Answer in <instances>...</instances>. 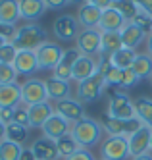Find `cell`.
<instances>
[{
    "mask_svg": "<svg viewBox=\"0 0 152 160\" xmlns=\"http://www.w3.org/2000/svg\"><path fill=\"white\" fill-rule=\"evenodd\" d=\"M77 50L83 56L98 58L102 50V33L98 29H81L77 37Z\"/></svg>",
    "mask_w": 152,
    "mask_h": 160,
    "instance_id": "9c48e42d",
    "label": "cell"
},
{
    "mask_svg": "<svg viewBox=\"0 0 152 160\" xmlns=\"http://www.w3.org/2000/svg\"><path fill=\"white\" fill-rule=\"evenodd\" d=\"M17 19H21L19 0H0V23L16 27Z\"/></svg>",
    "mask_w": 152,
    "mask_h": 160,
    "instance_id": "cb8c5ba5",
    "label": "cell"
},
{
    "mask_svg": "<svg viewBox=\"0 0 152 160\" xmlns=\"http://www.w3.org/2000/svg\"><path fill=\"white\" fill-rule=\"evenodd\" d=\"M125 18L115 10L114 6L112 8H106L102 10V18H100V25H98V31H121L125 27Z\"/></svg>",
    "mask_w": 152,
    "mask_h": 160,
    "instance_id": "44dd1931",
    "label": "cell"
},
{
    "mask_svg": "<svg viewBox=\"0 0 152 160\" xmlns=\"http://www.w3.org/2000/svg\"><path fill=\"white\" fill-rule=\"evenodd\" d=\"M17 72L12 64H0V85H10L17 83Z\"/></svg>",
    "mask_w": 152,
    "mask_h": 160,
    "instance_id": "836d02e7",
    "label": "cell"
},
{
    "mask_svg": "<svg viewBox=\"0 0 152 160\" xmlns=\"http://www.w3.org/2000/svg\"><path fill=\"white\" fill-rule=\"evenodd\" d=\"M98 72V58H91V56H83L81 54L77 62L73 64V72H71V81H85V79L92 77Z\"/></svg>",
    "mask_w": 152,
    "mask_h": 160,
    "instance_id": "9a60e30c",
    "label": "cell"
},
{
    "mask_svg": "<svg viewBox=\"0 0 152 160\" xmlns=\"http://www.w3.org/2000/svg\"><path fill=\"white\" fill-rule=\"evenodd\" d=\"M106 114L112 118H118V120H133V118H137L135 100H131L129 95L121 93V91H115V93L110 95Z\"/></svg>",
    "mask_w": 152,
    "mask_h": 160,
    "instance_id": "277c9868",
    "label": "cell"
},
{
    "mask_svg": "<svg viewBox=\"0 0 152 160\" xmlns=\"http://www.w3.org/2000/svg\"><path fill=\"white\" fill-rule=\"evenodd\" d=\"M146 39V35L139 29L135 23H125V27L121 29V41H123V47L125 48H131V50H137V47L141 44L143 41Z\"/></svg>",
    "mask_w": 152,
    "mask_h": 160,
    "instance_id": "484cf974",
    "label": "cell"
},
{
    "mask_svg": "<svg viewBox=\"0 0 152 160\" xmlns=\"http://www.w3.org/2000/svg\"><path fill=\"white\" fill-rule=\"evenodd\" d=\"M81 56V52L77 50V47L73 48H66L58 66L52 70V77L58 79H66V81H71V72H73V64L77 62V58Z\"/></svg>",
    "mask_w": 152,
    "mask_h": 160,
    "instance_id": "5bb4252c",
    "label": "cell"
},
{
    "mask_svg": "<svg viewBox=\"0 0 152 160\" xmlns=\"http://www.w3.org/2000/svg\"><path fill=\"white\" fill-rule=\"evenodd\" d=\"M106 87H108L106 79H104V77L96 72L92 77L85 79V81H81V83H77V91H75L77 100L83 102V104H91V102L98 100V98L104 95Z\"/></svg>",
    "mask_w": 152,
    "mask_h": 160,
    "instance_id": "3957f363",
    "label": "cell"
},
{
    "mask_svg": "<svg viewBox=\"0 0 152 160\" xmlns=\"http://www.w3.org/2000/svg\"><path fill=\"white\" fill-rule=\"evenodd\" d=\"M14 123L29 128V108L27 106H23V104L16 106V110H14Z\"/></svg>",
    "mask_w": 152,
    "mask_h": 160,
    "instance_id": "74e56055",
    "label": "cell"
},
{
    "mask_svg": "<svg viewBox=\"0 0 152 160\" xmlns=\"http://www.w3.org/2000/svg\"><path fill=\"white\" fill-rule=\"evenodd\" d=\"M100 160H104V158H100Z\"/></svg>",
    "mask_w": 152,
    "mask_h": 160,
    "instance_id": "db71d44e",
    "label": "cell"
},
{
    "mask_svg": "<svg viewBox=\"0 0 152 160\" xmlns=\"http://www.w3.org/2000/svg\"><path fill=\"white\" fill-rule=\"evenodd\" d=\"M48 102V91H46V83L42 79L31 77L27 81L21 83V104L23 106H35Z\"/></svg>",
    "mask_w": 152,
    "mask_h": 160,
    "instance_id": "5b68a950",
    "label": "cell"
},
{
    "mask_svg": "<svg viewBox=\"0 0 152 160\" xmlns=\"http://www.w3.org/2000/svg\"><path fill=\"white\" fill-rule=\"evenodd\" d=\"M44 0H19V14L21 19H25V23H37L46 12Z\"/></svg>",
    "mask_w": 152,
    "mask_h": 160,
    "instance_id": "ac0fdd59",
    "label": "cell"
},
{
    "mask_svg": "<svg viewBox=\"0 0 152 160\" xmlns=\"http://www.w3.org/2000/svg\"><path fill=\"white\" fill-rule=\"evenodd\" d=\"M31 151L35 152L37 160H58V158H60L56 141L54 139H48V137H41V139L33 141Z\"/></svg>",
    "mask_w": 152,
    "mask_h": 160,
    "instance_id": "ffe728a7",
    "label": "cell"
},
{
    "mask_svg": "<svg viewBox=\"0 0 152 160\" xmlns=\"http://www.w3.org/2000/svg\"><path fill=\"white\" fill-rule=\"evenodd\" d=\"M21 104V85H0V108H16Z\"/></svg>",
    "mask_w": 152,
    "mask_h": 160,
    "instance_id": "603a6c76",
    "label": "cell"
},
{
    "mask_svg": "<svg viewBox=\"0 0 152 160\" xmlns=\"http://www.w3.org/2000/svg\"><path fill=\"white\" fill-rule=\"evenodd\" d=\"M100 18H102V10L89 2L77 8V21H79L81 29H98Z\"/></svg>",
    "mask_w": 152,
    "mask_h": 160,
    "instance_id": "e0dca14e",
    "label": "cell"
},
{
    "mask_svg": "<svg viewBox=\"0 0 152 160\" xmlns=\"http://www.w3.org/2000/svg\"><path fill=\"white\" fill-rule=\"evenodd\" d=\"M46 91H48V100L60 102L66 98H71V81L66 79H58V77H48L46 79Z\"/></svg>",
    "mask_w": 152,
    "mask_h": 160,
    "instance_id": "d6986e66",
    "label": "cell"
},
{
    "mask_svg": "<svg viewBox=\"0 0 152 160\" xmlns=\"http://www.w3.org/2000/svg\"><path fill=\"white\" fill-rule=\"evenodd\" d=\"M131 160H152V154L148 152V154H141V156H135V158H131Z\"/></svg>",
    "mask_w": 152,
    "mask_h": 160,
    "instance_id": "c3c4849f",
    "label": "cell"
},
{
    "mask_svg": "<svg viewBox=\"0 0 152 160\" xmlns=\"http://www.w3.org/2000/svg\"><path fill=\"white\" fill-rule=\"evenodd\" d=\"M54 110L56 114H60L62 118H66L69 123H77L79 120L87 118V112H85V104L79 102L77 98H66V100H60L54 104Z\"/></svg>",
    "mask_w": 152,
    "mask_h": 160,
    "instance_id": "8fae6325",
    "label": "cell"
},
{
    "mask_svg": "<svg viewBox=\"0 0 152 160\" xmlns=\"http://www.w3.org/2000/svg\"><path fill=\"white\" fill-rule=\"evenodd\" d=\"M131 23H135L146 37L152 35V16H148V14H145V12H139V14L133 18Z\"/></svg>",
    "mask_w": 152,
    "mask_h": 160,
    "instance_id": "e575fe53",
    "label": "cell"
},
{
    "mask_svg": "<svg viewBox=\"0 0 152 160\" xmlns=\"http://www.w3.org/2000/svg\"><path fill=\"white\" fill-rule=\"evenodd\" d=\"M102 133H104L102 123L96 122L95 118H91V116H87L83 120H79L77 123H73L71 125V131H69V135L77 141V145L81 148H89V151H91L92 147L100 145Z\"/></svg>",
    "mask_w": 152,
    "mask_h": 160,
    "instance_id": "7a4b0ae2",
    "label": "cell"
},
{
    "mask_svg": "<svg viewBox=\"0 0 152 160\" xmlns=\"http://www.w3.org/2000/svg\"><path fill=\"white\" fill-rule=\"evenodd\" d=\"M16 68L17 75H35L41 68H39V60H37V54L33 50H19L16 56V62L12 64Z\"/></svg>",
    "mask_w": 152,
    "mask_h": 160,
    "instance_id": "2e32d148",
    "label": "cell"
},
{
    "mask_svg": "<svg viewBox=\"0 0 152 160\" xmlns=\"http://www.w3.org/2000/svg\"><path fill=\"white\" fill-rule=\"evenodd\" d=\"M44 42H48V33L39 23H23L16 27V35L12 37V44L17 50H37Z\"/></svg>",
    "mask_w": 152,
    "mask_h": 160,
    "instance_id": "6da1fadb",
    "label": "cell"
},
{
    "mask_svg": "<svg viewBox=\"0 0 152 160\" xmlns=\"http://www.w3.org/2000/svg\"><path fill=\"white\" fill-rule=\"evenodd\" d=\"M44 4L48 10H62V8L69 6L71 2H69V0H44Z\"/></svg>",
    "mask_w": 152,
    "mask_h": 160,
    "instance_id": "60d3db41",
    "label": "cell"
},
{
    "mask_svg": "<svg viewBox=\"0 0 152 160\" xmlns=\"http://www.w3.org/2000/svg\"><path fill=\"white\" fill-rule=\"evenodd\" d=\"M66 160H96V158L92 156V152L89 151V148H79L75 154H71V156L66 158Z\"/></svg>",
    "mask_w": 152,
    "mask_h": 160,
    "instance_id": "f35d334b",
    "label": "cell"
},
{
    "mask_svg": "<svg viewBox=\"0 0 152 160\" xmlns=\"http://www.w3.org/2000/svg\"><path fill=\"white\" fill-rule=\"evenodd\" d=\"M112 6H114V8L125 18L127 23H129V21H133V18H135L139 12H141L135 0H114V4H112Z\"/></svg>",
    "mask_w": 152,
    "mask_h": 160,
    "instance_id": "4dcf8cb0",
    "label": "cell"
},
{
    "mask_svg": "<svg viewBox=\"0 0 152 160\" xmlns=\"http://www.w3.org/2000/svg\"><path fill=\"white\" fill-rule=\"evenodd\" d=\"M19 160H37V156H35V152L31 151V147L29 148H23V154Z\"/></svg>",
    "mask_w": 152,
    "mask_h": 160,
    "instance_id": "f6af8a7d",
    "label": "cell"
},
{
    "mask_svg": "<svg viewBox=\"0 0 152 160\" xmlns=\"http://www.w3.org/2000/svg\"><path fill=\"white\" fill-rule=\"evenodd\" d=\"M52 31L58 41L62 42H71V41H77L79 33H81V25L75 16L71 14H66V16H58L52 23Z\"/></svg>",
    "mask_w": 152,
    "mask_h": 160,
    "instance_id": "ba28073f",
    "label": "cell"
},
{
    "mask_svg": "<svg viewBox=\"0 0 152 160\" xmlns=\"http://www.w3.org/2000/svg\"><path fill=\"white\" fill-rule=\"evenodd\" d=\"M139 128H143V122L139 118L133 120H118L108 116L106 112L102 114V129L108 135H115V137H129L131 133H135Z\"/></svg>",
    "mask_w": 152,
    "mask_h": 160,
    "instance_id": "52a82bcc",
    "label": "cell"
},
{
    "mask_svg": "<svg viewBox=\"0 0 152 160\" xmlns=\"http://www.w3.org/2000/svg\"><path fill=\"white\" fill-rule=\"evenodd\" d=\"M131 70L135 72V75L139 79H146L152 75V56L150 54H137V58L131 66Z\"/></svg>",
    "mask_w": 152,
    "mask_h": 160,
    "instance_id": "f1b7e54d",
    "label": "cell"
},
{
    "mask_svg": "<svg viewBox=\"0 0 152 160\" xmlns=\"http://www.w3.org/2000/svg\"><path fill=\"white\" fill-rule=\"evenodd\" d=\"M16 35V27L14 25H6V23H0V37H4L8 41H12V37Z\"/></svg>",
    "mask_w": 152,
    "mask_h": 160,
    "instance_id": "b9f144b4",
    "label": "cell"
},
{
    "mask_svg": "<svg viewBox=\"0 0 152 160\" xmlns=\"http://www.w3.org/2000/svg\"><path fill=\"white\" fill-rule=\"evenodd\" d=\"M56 147H58V154H60V158H64V160L69 158L71 154H75L79 148H81L71 135H66V137H62V139H58L56 141Z\"/></svg>",
    "mask_w": 152,
    "mask_h": 160,
    "instance_id": "1f68e13d",
    "label": "cell"
},
{
    "mask_svg": "<svg viewBox=\"0 0 152 160\" xmlns=\"http://www.w3.org/2000/svg\"><path fill=\"white\" fill-rule=\"evenodd\" d=\"M71 4H75V6H83V4H87L89 0H69Z\"/></svg>",
    "mask_w": 152,
    "mask_h": 160,
    "instance_id": "681fc988",
    "label": "cell"
},
{
    "mask_svg": "<svg viewBox=\"0 0 152 160\" xmlns=\"http://www.w3.org/2000/svg\"><path fill=\"white\" fill-rule=\"evenodd\" d=\"M146 54H150V56H152V35H148V37H146Z\"/></svg>",
    "mask_w": 152,
    "mask_h": 160,
    "instance_id": "7dc6e473",
    "label": "cell"
},
{
    "mask_svg": "<svg viewBox=\"0 0 152 160\" xmlns=\"http://www.w3.org/2000/svg\"><path fill=\"white\" fill-rule=\"evenodd\" d=\"M71 125L73 123H69L66 118H62L60 114H52V116L46 120V123L42 125V133H44V137H48V139H54V141H58V139H62V137H66V135H69V131H71Z\"/></svg>",
    "mask_w": 152,
    "mask_h": 160,
    "instance_id": "4fadbf2b",
    "label": "cell"
},
{
    "mask_svg": "<svg viewBox=\"0 0 152 160\" xmlns=\"http://www.w3.org/2000/svg\"><path fill=\"white\" fill-rule=\"evenodd\" d=\"M27 129L25 125H19V123H10L6 125V139L8 141H14V143H21L27 139Z\"/></svg>",
    "mask_w": 152,
    "mask_h": 160,
    "instance_id": "d6a6232c",
    "label": "cell"
},
{
    "mask_svg": "<svg viewBox=\"0 0 152 160\" xmlns=\"http://www.w3.org/2000/svg\"><path fill=\"white\" fill-rule=\"evenodd\" d=\"M2 141H6V125L0 122V143Z\"/></svg>",
    "mask_w": 152,
    "mask_h": 160,
    "instance_id": "bcb514c9",
    "label": "cell"
},
{
    "mask_svg": "<svg viewBox=\"0 0 152 160\" xmlns=\"http://www.w3.org/2000/svg\"><path fill=\"white\" fill-rule=\"evenodd\" d=\"M35 54H37L41 70H54V68L58 66V62H60L62 54H64V48L58 42L48 41V42H44L42 47H39L37 50H35Z\"/></svg>",
    "mask_w": 152,
    "mask_h": 160,
    "instance_id": "30bf717a",
    "label": "cell"
},
{
    "mask_svg": "<svg viewBox=\"0 0 152 160\" xmlns=\"http://www.w3.org/2000/svg\"><path fill=\"white\" fill-rule=\"evenodd\" d=\"M89 4L96 6V8H100V10H106V8H112L114 0H89Z\"/></svg>",
    "mask_w": 152,
    "mask_h": 160,
    "instance_id": "ee69618b",
    "label": "cell"
},
{
    "mask_svg": "<svg viewBox=\"0 0 152 160\" xmlns=\"http://www.w3.org/2000/svg\"><path fill=\"white\" fill-rule=\"evenodd\" d=\"M17 48L12 44V41H8L6 44L0 47V64H14L16 62V56H17Z\"/></svg>",
    "mask_w": 152,
    "mask_h": 160,
    "instance_id": "d590c367",
    "label": "cell"
},
{
    "mask_svg": "<svg viewBox=\"0 0 152 160\" xmlns=\"http://www.w3.org/2000/svg\"><path fill=\"white\" fill-rule=\"evenodd\" d=\"M150 139H152V129L146 128V125L139 128L135 133H131L129 137H127L131 158L141 156V154H148L150 152Z\"/></svg>",
    "mask_w": 152,
    "mask_h": 160,
    "instance_id": "7c38bea8",
    "label": "cell"
},
{
    "mask_svg": "<svg viewBox=\"0 0 152 160\" xmlns=\"http://www.w3.org/2000/svg\"><path fill=\"white\" fill-rule=\"evenodd\" d=\"M14 110L16 108H0V122L4 125L14 123Z\"/></svg>",
    "mask_w": 152,
    "mask_h": 160,
    "instance_id": "ab89813d",
    "label": "cell"
},
{
    "mask_svg": "<svg viewBox=\"0 0 152 160\" xmlns=\"http://www.w3.org/2000/svg\"><path fill=\"white\" fill-rule=\"evenodd\" d=\"M135 2H137V6H139L141 12L152 16V0H135Z\"/></svg>",
    "mask_w": 152,
    "mask_h": 160,
    "instance_id": "7bdbcfd3",
    "label": "cell"
},
{
    "mask_svg": "<svg viewBox=\"0 0 152 160\" xmlns=\"http://www.w3.org/2000/svg\"><path fill=\"white\" fill-rule=\"evenodd\" d=\"M100 158H104V160H127V158H131L127 137L108 135L100 143Z\"/></svg>",
    "mask_w": 152,
    "mask_h": 160,
    "instance_id": "8992f818",
    "label": "cell"
},
{
    "mask_svg": "<svg viewBox=\"0 0 152 160\" xmlns=\"http://www.w3.org/2000/svg\"><path fill=\"white\" fill-rule=\"evenodd\" d=\"M137 54H139L137 50L121 47L120 50H115L108 60L114 64V68H118V70H131V66H133V62L137 58Z\"/></svg>",
    "mask_w": 152,
    "mask_h": 160,
    "instance_id": "4316f807",
    "label": "cell"
},
{
    "mask_svg": "<svg viewBox=\"0 0 152 160\" xmlns=\"http://www.w3.org/2000/svg\"><path fill=\"white\" fill-rule=\"evenodd\" d=\"M8 42V39H4V37H0V47H2V44H6Z\"/></svg>",
    "mask_w": 152,
    "mask_h": 160,
    "instance_id": "f907efd6",
    "label": "cell"
},
{
    "mask_svg": "<svg viewBox=\"0 0 152 160\" xmlns=\"http://www.w3.org/2000/svg\"><path fill=\"white\" fill-rule=\"evenodd\" d=\"M148 79H150V85H152V75H150V77H148Z\"/></svg>",
    "mask_w": 152,
    "mask_h": 160,
    "instance_id": "f5cc1de1",
    "label": "cell"
},
{
    "mask_svg": "<svg viewBox=\"0 0 152 160\" xmlns=\"http://www.w3.org/2000/svg\"><path fill=\"white\" fill-rule=\"evenodd\" d=\"M150 152H152V139H150Z\"/></svg>",
    "mask_w": 152,
    "mask_h": 160,
    "instance_id": "816d5d0a",
    "label": "cell"
},
{
    "mask_svg": "<svg viewBox=\"0 0 152 160\" xmlns=\"http://www.w3.org/2000/svg\"><path fill=\"white\" fill-rule=\"evenodd\" d=\"M102 33V31H100ZM123 47V41H121V31H104L102 33V50L100 56L104 58H110V56L120 50Z\"/></svg>",
    "mask_w": 152,
    "mask_h": 160,
    "instance_id": "d4e9b609",
    "label": "cell"
},
{
    "mask_svg": "<svg viewBox=\"0 0 152 160\" xmlns=\"http://www.w3.org/2000/svg\"><path fill=\"white\" fill-rule=\"evenodd\" d=\"M141 79H139L137 75H135V72L133 70H121V81H120V89H133Z\"/></svg>",
    "mask_w": 152,
    "mask_h": 160,
    "instance_id": "8d00e7d4",
    "label": "cell"
},
{
    "mask_svg": "<svg viewBox=\"0 0 152 160\" xmlns=\"http://www.w3.org/2000/svg\"><path fill=\"white\" fill-rule=\"evenodd\" d=\"M135 112H137V118L143 122V125L152 129V98L148 97L135 98Z\"/></svg>",
    "mask_w": 152,
    "mask_h": 160,
    "instance_id": "83f0119b",
    "label": "cell"
},
{
    "mask_svg": "<svg viewBox=\"0 0 152 160\" xmlns=\"http://www.w3.org/2000/svg\"><path fill=\"white\" fill-rule=\"evenodd\" d=\"M23 154V145L14 141H2L0 143V160H19Z\"/></svg>",
    "mask_w": 152,
    "mask_h": 160,
    "instance_id": "f546056e",
    "label": "cell"
},
{
    "mask_svg": "<svg viewBox=\"0 0 152 160\" xmlns=\"http://www.w3.org/2000/svg\"><path fill=\"white\" fill-rule=\"evenodd\" d=\"M27 108H29V128H42L46 120L56 112L50 102H42V104H35Z\"/></svg>",
    "mask_w": 152,
    "mask_h": 160,
    "instance_id": "7402d4cb",
    "label": "cell"
}]
</instances>
